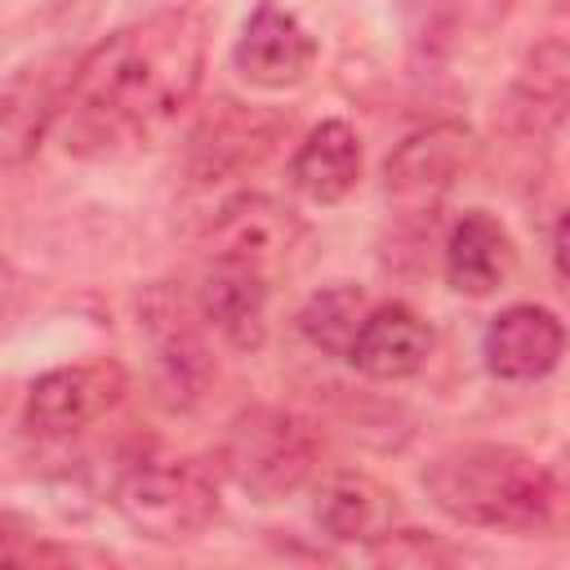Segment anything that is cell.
<instances>
[{
	"label": "cell",
	"mask_w": 570,
	"mask_h": 570,
	"mask_svg": "<svg viewBox=\"0 0 570 570\" xmlns=\"http://www.w3.org/2000/svg\"><path fill=\"white\" fill-rule=\"evenodd\" d=\"M316 454L321 445L303 414L281 405H249L232 419L218 450V468L249 499L281 503L312 481Z\"/></svg>",
	"instance_id": "3"
},
{
	"label": "cell",
	"mask_w": 570,
	"mask_h": 570,
	"mask_svg": "<svg viewBox=\"0 0 570 570\" xmlns=\"http://www.w3.org/2000/svg\"><path fill=\"white\" fill-rule=\"evenodd\" d=\"M517 272V245L508 227L485 209H463L445 236V281L454 294L485 298Z\"/></svg>",
	"instance_id": "12"
},
{
	"label": "cell",
	"mask_w": 570,
	"mask_h": 570,
	"mask_svg": "<svg viewBox=\"0 0 570 570\" xmlns=\"http://www.w3.org/2000/svg\"><path fill=\"white\" fill-rule=\"evenodd\" d=\"M205 18L160 9L98 40L67 76L58 129L71 156H125L151 147L200 94Z\"/></svg>",
	"instance_id": "1"
},
{
	"label": "cell",
	"mask_w": 570,
	"mask_h": 570,
	"mask_svg": "<svg viewBox=\"0 0 570 570\" xmlns=\"http://www.w3.org/2000/svg\"><path fill=\"white\" fill-rule=\"evenodd\" d=\"M361 178V138L347 120H321L307 129L289 160V183L312 205H338Z\"/></svg>",
	"instance_id": "16"
},
{
	"label": "cell",
	"mask_w": 570,
	"mask_h": 570,
	"mask_svg": "<svg viewBox=\"0 0 570 570\" xmlns=\"http://www.w3.org/2000/svg\"><path fill=\"white\" fill-rule=\"evenodd\" d=\"M312 517L334 543H374L396 525V494L365 472H330L316 485Z\"/></svg>",
	"instance_id": "15"
},
{
	"label": "cell",
	"mask_w": 570,
	"mask_h": 570,
	"mask_svg": "<svg viewBox=\"0 0 570 570\" xmlns=\"http://www.w3.org/2000/svg\"><path fill=\"white\" fill-rule=\"evenodd\" d=\"M142 312H147V330H151V347H156L165 387L178 396H196V387L205 379V343L196 330L200 307L174 298L169 289H156Z\"/></svg>",
	"instance_id": "17"
},
{
	"label": "cell",
	"mask_w": 570,
	"mask_h": 570,
	"mask_svg": "<svg viewBox=\"0 0 570 570\" xmlns=\"http://www.w3.org/2000/svg\"><path fill=\"white\" fill-rule=\"evenodd\" d=\"M463 552L459 548H450L445 539H436V534H423V530H401V525H392L383 539H374L370 543V561H379V566H450V561H459Z\"/></svg>",
	"instance_id": "19"
},
{
	"label": "cell",
	"mask_w": 570,
	"mask_h": 570,
	"mask_svg": "<svg viewBox=\"0 0 570 570\" xmlns=\"http://www.w3.org/2000/svg\"><path fill=\"white\" fill-rule=\"evenodd\" d=\"M503 129L521 142H543L548 134L561 129L570 116V49L561 40H539L521 71L512 76L503 94Z\"/></svg>",
	"instance_id": "9"
},
{
	"label": "cell",
	"mask_w": 570,
	"mask_h": 570,
	"mask_svg": "<svg viewBox=\"0 0 570 570\" xmlns=\"http://www.w3.org/2000/svg\"><path fill=\"white\" fill-rule=\"evenodd\" d=\"M419 481L436 512L468 530L548 534L570 521V476L517 445H450L423 468Z\"/></svg>",
	"instance_id": "2"
},
{
	"label": "cell",
	"mask_w": 570,
	"mask_h": 570,
	"mask_svg": "<svg viewBox=\"0 0 570 570\" xmlns=\"http://www.w3.org/2000/svg\"><path fill=\"white\" fill-rule=\"evenodd\" d=\"M476 138L459 120H432L405 134L383 160V191L414 214H432V205L450 191V183L472 165Z\"/></svg>",
	"instance_id": "6"
},
{
	"label": "cell",
	"mask_w": 570,
	"mask_h": 570,
	"mask_svg": "<svg viewBox=\"0 0 570 570\" xmlns=\"http://www.w3.org/2000/svg\"><path fill=\"white\" fill-rule=\"evenodd\" d=\"M428 356H432V325L405 303H379V307H370L347 361L365 379L396 383V379L419 374L428 365Z\"/></svg>",
	"instance_id": "13"
},
{
	"label": "cell",
	"mask_w": 570,
	"mask_h": 570,
	"mask_svg": "<svg viewBox=\"0 0 570 570\" xmlns=\"http://www.w3.org/2000/svg\"><path fill=\"white\" fill-rule=\"evenodd\" d=\"M552 263H557V272L570 281V209L557 218V227H552Z\"/></svg>",
	"instance_id": "21"
},
{
	"label": "cell",
	"mask_w": 570,
	"mask_h": 570,
	"mask_svg": "<svg viewBox=\"0 0 570 570\" xmlns=\"http://www.w3.org/2000/svg\"><path fill=\"white\" fill-rule=\"evenodd\" d=\"M566 352V325L539 307V303H512L503 307L481 338L485 370L508 383H534L543 379Z\"/></svg>",
	"instance_id": "10"
},
{
	"label": "cell",
	"mask_w": 570,
	"mask_h": 570,
	"mask_svg": "<svg viewBox=\"0 0 570 570\" xmlns=\"http://www.w3.org/2000/svg\"><path fill=\"white\" fill-rule=\"evenodd\" d=\"M365 316H370V303H365V294L356 289V285H325V289H316L307 303H303V312H298V334L316 347V352H325V356H352V343H356V334H361V325H365Z\"/></svg>",
	"instance_id": "18"
},
{
	"label": "cell",
	"mask_w": 570,
	"mask_h": 570,
	"mask_svg": "<svg viewBox=\"0 0 570 570\" xmlns=\"http://www.w3.org/2000/svg\"><path fill=\"white\" fill-rule=\"evenodd\" d=\"M0 557L13 566H80V561H111L107 552H89V548H71V543H53L40 534H18V521L4 517L0 521Z\"/></svg>",
	"instance_id": "20"
},
{
	"label": "cell",
	"mask_w": 570,
	"mask_h": 570,
	"mask_svg": "<svg viewBox=\"0 0 570 570\" xmlns=\"http://www.w3.org/2000/svg\"><path fill=\"white\" fill-rule=\"evenodd\" d=\"M125 387H129V379L116 361L58 365L27 387L22 423L40 436H71V432L98 423L107 410H116Z\"/></svg>",
	"instance_id": "7"
},
{
	"label": "cell",
	"mask_w": 570,
	"mask_h": 570,
	"mask_svg": "<svg viewBox=\"0 0 570 570\" xmlns=\"http://www.w3.org/2000/svg\"><path fill=\"white\" fill-rule=\"evenodd\" d=\"M281 138V120L272 111H254L240 102H218L200 129L191 134V178L214 183L258 165Z\"/></svg>",
	"instance_id": "11"
},
{
	"label": "cell",
	"mask_w": 570,
	"mask_h": 570,
	"mask_svg": "<svg viewBox=\"0 0 570 570\" xmlns=\"http://www.w3.org/2000/svg\"><path fill=\"white\" fill-rule=\"evenodd\" d=\"M218 468L205 459H142L116 485V512L156 543H187L218 517Z\"/></svg>",
	"instance_id": "4"
},
{
	"label": "cell",
	"mask_w": 570,
	"mask_h": 570,
	"mask_svg": "<svg viewBox=\"0 0 570 570\" xmlns=\"http://www.w3.org/2000/svg\"><path fill=\"white\" fill-rule=\"evenodd\" d=\"M307 245V227L303 218L281 205L276 196H263V191H240L232 196L214 223H209V236H205V249H209V263H232V267H249L258 276H276L289 267V258Z\"/></svg>",
	"instance_id": "5"
},
{
	"label": "cell",
	"mask_w": 570,
	"mask_h": 570,
	"mask_svg": "<svg viewBox=\"0 0 570 570\" xmlns=\"http://www.w3.org/2000/svg\"><path fill=\"white\" fill-rule=\"evenodd\" d=\"M232 62L240 71V80H249L254 89H289L298 80H307L312 62H316V40L312 31L276 0H258V9L245 18Z\"/></svg>",
	"instance_id": "8"
},
{
	"label": "cell",
	"mask_w": 570,
	"mask_h": 570,
	"mask_svg": "<svg viewBox=\"0 0 570 570\" xmlns=\"http://www.w3.org/2000/svg\"><path fill=\"white\" fill-rule=\"evenodd\" d=\"M267 294H272L267 276L249 267H232V263H209L196 307H200V321L218 330L232 347L258 352L267 338Z\"/></svg>",
	"instance_id": "14"
}]
</instances>
